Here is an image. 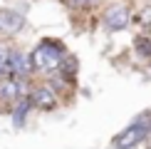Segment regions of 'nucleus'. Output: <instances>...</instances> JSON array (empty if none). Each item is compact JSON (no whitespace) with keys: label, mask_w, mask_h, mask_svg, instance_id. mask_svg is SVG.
I'll use <instances>...</instances> for the list:
<instances>
[{"label":"nucleus","mask_w":151,"mask_h":149,"mask_svg":"<svg viewBox=\"0 0 151 149\" xmlns=\"http://www.w3.org/2000/svg\"><path fill=\"white\" fill-rule=\"evenodd\" d=\"M146 137V127L144 124H134V127H127L122 134L116 137V149H131Z\"/></svg>","instance_id":"nucleus-3"},{"label":"nucleus","mask_w":151,"mask_h":149,"mask_svg":"<svg viewBox=\"0 0 151 149\" xmlns=\"http://www.w3.org/2000/svg\"><path fill=\"white\" fill-rule=\"evenodd\" d=\"M8 67H10V50L0 47V74L8 72Z\"/></svg>","instance_id":"nucleus-8"},{"label":"nucleus","mask_w":151,"mask_h":149,"mask_svg":"<svg viewBox=\"0 0 151 149\" xmlns=\"http://www.w3.org/2000/svg\"><path fill=\"white\" fill-rule=\"evenodd\" d=\"M74 3H84V0H74Z\"/></svg>","instance_id":"nucleus-10"},{"label":"nucleus","mask_w":151,"mask_h":149,"mask_svg":"<svg viewBox=\"0 0 151 149\" xmlns=\"http://www.w3.org/2000/svg\"><path fill=\"white\" fill-rule=\"evenodd\" d=\"M32 60V70L37 72H52L60 67L62 60V45H55V42H40L35 47V52L30 55Z\"/></svg>","instance_id":"nucleus-1"},{"label":"nucleus","mask_w":151,"mask_h":149,"mask_svg":"<svg viewBox=\"0 0 151 149\" xmlns=\"http://www.w3.org/2000/svg\"><path fill=\"white\" fill-rule=\"evenodd\" d=\"M25 27V17L15 10H0V35H15Z\"/></svg>","instance_id":"nucleus-2"},{"label":"nucleus","mask_w":151,"mask_h":149,"mask_svg":"<svg viewBox=\"0 0 151 149\" xmlns=\"http://www.w3.org/2000/svg\"><path fill=\"white\" fill-rule=\"evenodd\" d=\"M27 99H20V104H17V107H20V109H17L15 112V117H12V119H15V122H22V117H25V112H27Z\"/></svg>","instance_id":"nucleus-9"},{"label":"nucleus","mask_w":151,"mask_h":149,"mask_svg":"<svg viewBox=\"0 0 151 149\" xmlns=\"http://www.w3.org/2000/svg\"><path fill=\"white\" fill-rule=\"evenodd\" d=\"M30 70H32V60H30L27 55H22V52H10V67H8V72H10L15 80L25 77Z\"/></svg>","instance_id":"nucleus-6"},{"label":"nucleus","mask_w":151,"mask_h":149,"mask_svg":"<svg viewBox=\"0 0 151 149\" xmlns=\"http://www.w3.org/2000/svg\"><path fill=\"white\" fill-rule=\"evenodd\" d=\"M22 97V82L20 80H3L0 82V99H17Z\"/></svg>","instance_id":"nucleus-7"},{"label":"nucleus","mask_w":151,"mask_h":149,"mask_svg":"<svg viewBox=\"0 0 151 149\" xmlns=\"http://www.w3.org/2000/svg\"><path fill=\"white\" fill-rule=\"evenodd\" d=\"M30 102L40 109H55L57 107V97H55V92L50 87H35L32 95H30Z\"/></svg>","instance_id":"nucleus-5"},{"label":"nucleus","mask_w":151,"mask_h":149,"mask_svg":"<svg viewBox=\"0 0 151 149\" xmlns=\"http://www.w3.org/2000/svg\"><path fill=\"white\" fill-rule=\"evenodd\" d=\"M129 22V10L124 8V5H111V8H106L104 12V25L109 30H124Z\"/></svg>","instance_id":"nucleus-4"}]
</instances>
